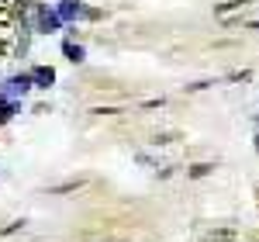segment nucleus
<instances>
[{"label":"nucleus","instance_id":"0eeeda50","mask_svg":"<svg viewBox=\"0 0 259 242\" xmlns=\"http://www.w3.org/2000/svg\"><path fill=\"white\" fill-rule=\"evenodd\" d=\"M256 149H259V139H256Z\"/></svg>","mask_w":259,"mask_h":242},{"label":"nucleus","instance_id":"f257e3e1","mask_svg":"<svg viewBox=\"0 0 259 242\" xmlns=\"http://www.w3.org/2000/svg\"><path fill=\"white\" fill-rule=\"evenodd\" d=\"M31 90V76H11L4 83V97H24Z\"/></svg>","mask_w":259,"mask_h":242},{"label":"nucleus","instance_id":"423d86ee","mask_svg":"<svg viewBox=\"0 0 259 242\" xmlns=\"http://www.w3.org/2000/svg\"><path fill=\"white\" fill-rule=\"evenodd\" d=\"M62 52H66L73 62H83V49H80V45H73V42H66V45H62Z\"/></svg>","mask_w":259,"mask_h":242},{"label":"nucleus","instance_id":"39448f33","mask_svg":"<svg viewBox=\"0 0 259 242\" xmlns=\"http://www.w3.org/2000/svg\"><path fill=\"white\" fill-rule=\"evenodd\" d=\"M14 111H18V107H14V104L0 94V121H11V118H14Z\"/></svg>","mask_w":259,"mask_h":242},{"label":"nucleus","instance_id":"f03ea898","mask_svg":"<svg viewBox=\"0 0 259 242\" xmlns=\"http://www.w3.org/2000/svg\"><path fill=\"white\" fill-rule=\"evenodd\" d=\"M59 11H38V31H59Z\"/></svg>","mask_w":259,"mask_h":242},{"label":"nucleus","instance_id":"20e7f679","mask_svg":"<svg viewBox=\"0 0 259 242\" xmlns=\"http://www.w3.org/2000/svg\"><path fill=\"white\" fill-rule=\"evenodd\" d=\"M31 83H38V87H52V83H56V69H52V66H38V69L31 73Z\"/></svg>","mask_w":259,"mask_h":242},{"label":"nucleus","instance_id":"7ed1b4c3","mask_svg":"<svg viewBox=\"0 0 259 242\" xmlns=\"http://www.w3.org/2000/svg\"><path fill=\"white\" fill-rule=\"evenodd\" d=\"M83 14V0H62L59 4V18L62 21H73Z\"/></svg>","mask_w":259,"mask_h":242}]
</instances>
